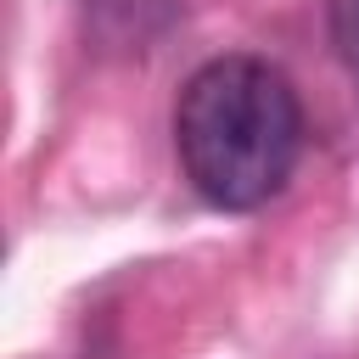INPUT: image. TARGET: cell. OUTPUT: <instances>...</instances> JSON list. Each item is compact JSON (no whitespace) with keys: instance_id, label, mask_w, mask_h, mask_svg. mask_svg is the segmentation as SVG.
Returning <instances> with one entry per match:
<instances>
[{"instance_id":"obj_1","label":"cell","mask_w":359,"mask_h":359,"mask_svg":"<svg viewBox=\"0 0 359 359\" xmlns=\"http://www.w3.org/2000/svg\"><path fill=\"white\" fill-rule=\"evenodd\" d=\"M174 151L202 202L252 213L297 174L303 101L264 56H213L174 101Z\"/></svg>"},{"instance_id":"obj_2","label":"cell","mask_w":359,"mask_h":359,"mask_svg":"<svg viewBox=\"0 0 359 359\" xmlns=\"http://www.w3.org/2000/svg\"><path fill=\"white\" fill-rule=\"evenodd\" d=\"M325 22H331V45H337L342 67L359 84V0H331L325 6Z\"/></svg>"}]
</instances>
